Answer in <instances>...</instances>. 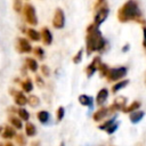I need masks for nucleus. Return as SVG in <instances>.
Wrapping results in <instances>:
<instances>
[{
	"mask_svg": "<svg viewBox=\"0 0 146 146\" xmlns=\"http://www.w3.org/2000/svg\"><path fill=\"white\" fill-rule=\"evenodd\" d=\"M127 72H128V68L125 66L112 67V68H110L107 75H106V79L108 82H116V81L122 80L127 75Z\"/></svg>",
	"mask_w": 146,
	"mask_h": 146,
	"instance_id": "nucleus-4",
	"label": "nucleus"
},
{
	"mask_svg": "<svg viewBox=\"0 0 146 146\" xmlns=\"http://www.w3.org/2000/svg\"><path fill=\"white\" fill-rule=\"evenodd\" d=\"M140 106H141V104H140V102L139 100H133L130 105H128V106H125L123 110H122V112L123 113H132V112H135V111H137V110H139L140 108Z\"/></svg>",
	"mask_w": 146,
	"mask_h": 146,
	"instance_id": "nucleus-23",
	"label": "nucleus"
},
{
	"mask_svg": "<svg viewBox=\"0 0 146 146\" xmlns=\"http://www.w3.org/2000/svg\"><path fill=\"white\" fill-rule=\"evenodd\" d=\"M114 122H115V117H112V119H110V120H106V121H105V122H103L102 124H99V127H98V128H99L100 130H106V129H107V128H110Z\"/></svg>",
	"mask_w": 146,
	"mask_h": 146,
	"instance_id": "nucleus-30",
	"label": "nucleus"
},
{
	"mask_svg": "<svg viewBox=\"0 0 146 146\" xmlns=\"http://www.w3.org/2000/svg\"><path fill=\"white\" fill-rule=\"evenodd\" d=\"M25 33H26L27 38H29L31 41H35V42H38V41L41 40V34H40V32L36 31V30L33 29V27H29V29H26V30H25Z\"/></svg>",
	"mask_w": 146,
	"mask_h": 146,
	"instance_id": "nucleus-15",
	"label": "nucleus"
},
{
	"mask_svg": "<svg viewBox=\"0 0 146 146\" xmlns=\"http://www.w3.org/2000/svg\"><path fill=\"white\" fill-rule=\"evenodd\" d=\"M143 33H144V39H143V46L146 48V25L143 27Z\"/></svg>",
	"mask_w": 146,
	"mask_h": 146,
	"instance_id": "nucleus-37",
	"label": "nucleus"
},
{
	"mask_svg": "<svg viewBox=\"0 0 146 146\" xmlns=\"http://www.w3.org/2000/svg\"><path fill=\"white\" fill-rule=\"evenodd\" d=\"M34 80H35V83H36V87L38 88H43L44 87V84H46V82H44V80L42 79V76L41 75H35V78H34Z\"/></svg>",
	"mask_w": 146,
	"mask_h": 146,
	"instance_id": "nucleus-34",
	"label": "nucleus"
},
{
	"mask_svg": "<svg viewBox=\"0 0 146 146\" xmlns=\"http://www.w3.org/2000/svg\"><path fill=\"white\" fill-rule=\"evenodd\" d=\"M144 115H145L144 111L137 110V111H135V112L130 113V116H129L130 122H131V123H138L139 121H141V119L144 117Z\"/></svg>",
	"mask_w": 146,
	"mask_h": 146,
	"instance_id": "nucleus-20",
	"label": "nucleus"
},
{
	"mask_svg": "<svg viewBox=\"0 0 146 146\" xmlns=\"http://www.w3.org/2000/svg\"><path fill=\"white\" fill-rule=\"evenodd\" d=\"M107 97H108V89L102 88V89L97 92V96H96V104L99 105V106H103V104L107 100Z\"/></svg>",
	"mask_w": 146,
	"mask_h": 146,
	"instance_id": "nucleus-13",
	"label": "nucleus"
},
{
	"mask_svg": "<svg viewBox=\"0 0 146 146\" xmlns=\"http://www.w3.org/2000/svg\"><path fill=\"white\" fill-rule=\"evenodd\" d=\"M65 25V14L64 10L62 8H56L54 11V16H52V26L57 30L63 29Z\"/></svg>",
	"mask_w": 146,
	"mask_h": 146,
	"instance_id": "nucleus-5",
	"label": "nucleus"
},
{
	"mask_svg": "<svg viewBox=\"0 0 146 146\" xmlns=\"http://www.w3.org/2000/svg\"><path fill=\"white\" fill-rule=\"evenodd\" d=\"M23 2H22V0H14V5H13V8H14V10L16 11V13H21L22 11V9H23Z\"/></svg>",
	"mask_w": 146,
	"mask_h": 146,
	"instance_id": "nucleus-33",
	"label": "nucleus"
},
{
	"mask_svg": "<svg viewBox=\"0 0 146 146\" xmlns=\"http://www.w3.org/2000/svg\"><path fill=\"white\" fill-rule=\"evenodd\" d=\"M59 146H65V144H64V141H62V143L59 144Z\"/></svg>",
	"mask_w": 146,
	"mask_h": 146,
	"instance_id": "nucleus-42",
	"label": "nucleus"
},
{
	"mask_svg": "<svg viewBox=\"0 0 146 146\" xmlns=\"http://www.w3.org/2000/svg\"><path fill=\"white\" fill-rule=\"evenodd\" d=\"M117 19L121 23H127L130 21L143 22L141 19V11L139 9L138 2L136 0H128L125 1L120 9L117 10Z\"/></svg>",
	"mask_w": 146,
	"mask_h": 146,
	"instance_id": "nucleus-2",
	"label": "nucleus"
},
{
	"mask_svg": "<svg viewBox=\"0 0 146 146\" xmlns=\"http://www.w3.org/2000/svg\"><path fill=\"white\" fill-rule=\"evenodd\" d=\"M64 115H65V108L64 106H59L56 111V117H57V121H62L64 119Z\"/></svg>",
	"mask_w": 146,
	"mask_h": 146,
	"instance_id": "nucleus-32",
	"label": "nucleus"
},
{
	"mask_svg": "<svg viewBox=\"0 0 146 146\" xmlns=\"http://www.w3.org/2000/svg\"><path fill=\"white\" fill-rule=\"evenodd\" d=\"M22 13H23V17L25 19V22L31 25V26H35L38 24V16H36V11H35V8L32 3H25L23 6V9H22Z\"/></svg>",
	"mask_w": 146,
	"mask_h": 146,
	"instance_id": "nucleus-3",
	"label": "nucleus"
},
{
	"mask_svg": "<svg viewBox=\"0 0 146 146\" xmlns=\"http://www.w3.org/2000/svg\"><path fill=\"white\" fill-rule=\"evenodd\" d=\"M108 114H110V112H108V107L100 106V107L92 114V120H94L95 122H100V121H103Z\"/></svg>",
	"mask_w": 146,
	"mask_h": 146,
	"instance_id": "nucleus-10",
	"label": "nucleus"
},
{
	"mask_svg": "<svg viewBox=\"0 0 146 146\" xmlns=\"http://www.w3.org/2000/svg\"><path fill=\"white\" fill-rule=\"evenodd\" d=\"M100 63H102L100 57L99 56H95L94 59L91 60V63H89V65L86 67V74H87L88 78H91L96 73V71H98V66H99Z\"/></svg>",
	"mask_w": 146,
	"mask_h": 146,
	"instance_id": "nucleus-9",
	"label": "nucleus"
},
{
	"mask_svg": "<svg viewBox=\"0 0 146 146\" xmlns=\"http://www.w3.org/2000/svg\"><path fill=\"white\" fill-rule=\"evenodd\" d=\"M41 73H42V75L43 76H46V78H48V76H50V68H49V66L48 65H46V64H43L42 66H41Z\"/></svg>",
	"mask_w": 146,
	"mask_h": 146,
	"instance_id": "nucleus-35",
	"label": "nucleus"
},
{
	"mask_svg": "<svg viewBox=\"0 0 146 146\" xmlns=\"http://www.w3.org/2000/svg\"><path fill=\"white\" fill-rule=\"evenodd\" d=\"M8 120H9L10 125H11L13 128H15L16 130H22V129L24 128V125H23V121H22L18 116L10 115V116L8 117Z\"/></svg>",
	"mask_w": 146,
	"mask_h": 146,
	"instance_id": "nucleus-18",
	"label": "nucleus"
},
{
	"mask_svg": "<svg viewBox=\"0 0 146 146\" xmlns=\"http://www.w3.org/2000/svg\"><path fill=\"white\" fill-rule=\"evenodd\" d=\"M36 117H38V120H39L40 123L46 124V123L49 122L50 114H49V112H47L46 110H41V111H39V112L36 113Z\"/></svg>",
	"mask_w": 146,
	"mask_h": 146,
	"instance_id": "nucleus-21",
	"label": "nucleus"
},
{
	"mask_svg": "<svg viewBox=\"0 0 146 146\" xmlns=\"http://www.w3.org/2000/svg\"><path fill=\"white\" fill-rule=\"evenodd\" d=\"M14 103L19 107H24L27 104V97L23 91H16L14 95Z\"/></svg>",
	"mask_w": 146,
	"mask_h": 146,
	"instance_id": "nucleus-12",
	"label": "nucleus"
},
{
	"mask_svg": "<svg viewBox=\"0 0 146 146\" xmlns=\"http://www.w3.org/2000/svg\"><path fill=\"white\" fill-rule=\"evenodd\" d=\"M25 67L29 68L31 72L35 73L39 68V64H38V60L33 57H26L25 58Z\"/></svg>",
	"mask_w": 146,
	"mask_h": 146,
	"instance_id": "nucleus-16",
	"label": "nucleus"
},
{
	"mask_svg": "<svg viewBox=\"0 0 146 146\" xmlns=\"http://www.w3.org/2000/svg\"><path fill=\"white\" fill-rule=\"evenodd\" d=\"M21 86H22L23 92L30 94V92L33 90V81H32L30 78H26L24 81H22V82H21Z\"/></svg>",
	"mask_w": 146,
	"mask_h": 146,
	"instance_id": "nucleus-22",
	"label": "nucleus"
},
{
	"mask_svg": "<svg viewBox=\"0 0 146 146\" xmlns=\"http://www.w3.org/2000/svg\"><path fill=\"white\" fill-rule=\"evenodd\" d=\"M1 136L3 139H13L16 136V129L11 125H5L1 132Z\"/></svg>",
	"mask_w": 146,
	"mask_h": 146,
	"instance_id": "nucleus-14",
	"label": "nucleus"
},
{
	"mask_svg": "<svg viewBox=\"0 0 146 146\" xmlns=\"http://www.w3.org/2000/svg\"><path fill=\"white\" fill-rule=\"evenodd\" d=\"M78 102L80 103V105L82 106H87V107H91L92 104H94V98L89 95H86V94H82L78 97Z\"/></svg>",
	"mask_w": 146,
	"mask_h": 146,
	"instance_id": "nucleus-17",
	"label": "nucleus"
},
{
	"mask_svg": "<svg viewBox=\"0 0 146 146\" xmlns=\"http://www.w3.org/2000/svg\"><path fill=\"white\" fill-rule=\"evenodd\" d=\"M0 146H3V144H2V143H0Z\"/></svg>",
	"mask_w": 146,
	"mask_h": 146,
	"instance_id": "nucleus-44",
	"label": "nucleus"
},
{
	"mask_svg": "<svg viewBox=\"0 0 146 146\" xmlns=\"http://www.w3.org/2000/svg\"><path fill=\"white\" fill-rule=\"evenodd\" d=\"M117 127H119V124H117L116 122H114V123H113V124H112V125H111L110 128H107V129H106L105 131H106V132H107L108 135H112V133H114V132L116 131Z\"/></svg>",
	"mask_w": 146,
	"mask_h": 146,
	"instance_id": "nucleus-36",
	"label": "nucleus"
},
{
	"mask_svg": "<svg viewBox=\"0 0 146 146\" xmlns=\"http://www.w3.org/2000/svg\"><path fill=\"white\" fill-rule=\"evenodd\" d=\"M3 146H16V145H15V144H13L11 141H7V143H6Z\"/></svg>",
	"mask_w": 146,
	"mask_h": 146,
	"instance_id": "nucleus-39",
	"label": "nucleus"
},
{
	"mask_svg": "<svg viewBox=\"0 0 146 146\" xmlns=\"http://www.w3.org/2000/svg\"><path fill=\"white\" fill-rule=\"evenodd\" d=\"M82 55H83V49L81 48V49H79L78 52L73 56V58H72L73 63H74V64H79V63L82 60Z\"/></svg>",
	"mask_w": 146,
	"mask_h": 146,
	"instance_id": "nucleus-31",
	"label": "nucleus"
},
{
	"mask_svg": "<svg viewBox=\"0 0 146 146\" xmlns=\"http://www.w3.org/2000/svg\"><path fill=\"white\" fill-rule=\"evenodd\" d=\"M99 26L91 23L87 27V36H86V51L87 55H91L95 51H103L106 47V40L103 36Z\"/></svg>",
	"mask_w": 146,
	"mask_h": 146,
	"instance_id": "nucleus-1",
	"label": "nucleus"
},
{
	"mask_svg": "<svg viewBox=\"0 0 146 146\" xmlns=\"http://www.w3.org/2000/svg\"><path fill=\"white\" fill-rule=\"evenodd\" d=\"M125 106H127V98L123 97V96H120V97L114 99L113 104L108 107V112L114 113V112H117V111H122Z\"/></svg>",
	"mask_w": 146,
	"mask_h": 146,
	"instance_id": "nucleus-8",
	"label": "nucleus"
},
{
	"mask_svg": "<svg viewBox=\"0 0 146 146\" xmlns=\"http://www.w3.org/2000/svg\"><path fill=\"white\" fill-rule=\"evenodd\" d=\"M21 82H22V81H21V79H19V78H18V79H17V78L15 79V83H21Z\"/></svg>",
	"mask_w": 146,
	"mask_h": 146,
	"instance_id": "nucleus-41",
	"label": "nucleus"
},
{
	"mask_svg": "<svg viewBox=\"0 0 146 146\" xmlns=\"http://www.w3.org/2000/svg\"><path fill=\"white\" fill-rule=\"evenodd\" d=\"M17 116L22 120V121H26L29 122L30 120V113L25 107H18L17 108Z\"/></svg>",
	"mask_w": 146,
	"mask_h": 146,
	"instance_id": "nucleus-25",
	"label": "nucleus"
},
{
	"mask_svg": "<svg viewBox=\"0 0 146 146\" xmlns=\"http://www.w3.org/2000/svg\"><path fill=\"white\" fill-rule=\"evenodd\" d=\"M16 49L21 54H29L33 50L31 42L26 38H17L16 40Z\"/></svg>",
	"mask_w": 146,
	"mask_h": 146,
	"instance_id": "nucleus-7",
	"label": "nucleus"
},
{
	"mask_svg": "<svg viewBox=\"0 0 146 146\" xmlns=\"http://www.w3.org/2000/svg\"><path fill=\"white\" fill-rule=\"evenodd\" d=\"M145 86H146V73H145Z\"/></svg>",
	"mask_w": 146,
	"mask_h": 146,
	"instance_id": "nucleus-43",
	"label": "nucleus"
},
{
	"mask_svg": "<svg viewBox=\"0 0 146 146\" xmlns=\"http://www.w3.org/2000/svg\"><path fill=\"white\" fill-rule=\"evenodd\" d=\"M128 83H129V80H127V79H124V80H120V81H116V82H114V84L112 86L111 91H112L113 94H116V92H117V91H120L121 89L125 88V87L128 86Z\"/></svg>",
	"mask_w": 146,
	"mask_h": 146,
	"instance_id": "nucleus-19",
	"label": "nucleus"
},
{
	"mask_svg": "<svg viewBox=\"0 0 146 146\" xmlns=\"http://www.w3.org/2000/svg\"><path fill=\"white\" fill-rule=\"evenodd\" d=\"M40 34H41V40H42L44 46H50L52 43V39H54L52 38V33L47 26L42 27V30L40 31Z\"/></svg>",
	"mask_w": 146,
	"mask_h": 146,
	"instance_id": "nucleus-11",
	"label": "nucleus"
},
{
	"mask_svg": "<svg viewBox=\"0 0 146 146\" xmlns=\"http://www.w3.org/2000/svg\"><path fill=\"white\" fill-rule=\"evenodd\" d=\"M128 49H129V44H125V47H124V48H123L122 50H123V51H127Z\"/></svg>",
	"mask_w": 146,
	"mask_h": 146,
	"instance_id": "nucleus-40",
	"label": "nucleus"
},
{
	"mask_svg": "<svg viewBox=\"0 0 146 146\" xmlns=\"http://www.w3.org/2000/svg\"><path fill=\"white\" fill-rule=\"evenodd\" d=\"M108 71H110L108 65L102 62V63L99 64V66H98V72H99V75H100L102 78H106V75H107Z\"/></svg>",
	"mask_w": 146,
	"mask_h": 146,
	"instance_id": "nucleus-27",
	"label": "nucleus"
},
{
	"mask_svg": "<svg viewBox=\"0 0 146 146\" xmlns=\"http://www.w3.org/2000/svg\"><path fill=\"white\" fill-rule=\"evenodd\" d=\"M33 54L36 56V58L39 59V60H43L44 59V50H43V48L42 47H35V48H33Z\"/></svg>",
	"mask_w": 146,
	"mask_h": 146,
	"instance_id": "nucleus-28",
	"label": "nucleus"
},
{
	"mask_svg": "<svg viewBox=\"0 0 146 146\" xmlns=\"http://www.w3.org/2000/svg\"><path fill=\"white\" fill-rule=\"evenodd\" d=\"M15 140H16V144L18 145V146H26V137H25V135H23V133H16V136H15Z\"/></svg>",
	"mask_w": 146,
	"mask_h": 146,
	"instance_id": "nucleus-29",
	"label": "nucleus"
},
{
	"mask_svg": "<svg viewBox=\"0 0 146 146\" xmlns=\"http://www.w3.org/2000/svg\"><path fill=\"white\" fill-rule=\"evenodd\" d=\"M24 129H25V136H27V137H34L36 135V128L31 122H27L25 124Z\"/></svg>",
	"mask_w": 146,
	"mask_h": 146,
	"instance_id": "nucleus-24",
	"label": "nucleus"
},
{
	"mask_svg": "<svg viewBox=\"0 0 146 146\" xmlns=\"http://www.w3.org/2000/svg\"><path fill=\"white\" fill-rule=\"evenodd\" d=\"M31 146H41V143H40V140H34L31 143Z\"/></svg>",
	"mask_w": 146,
	"mask_h": 146,
	"instance_id": "nucleus-38",
	"label": "nucleus"
},
{
	"mask_svg": "<svg viewBox=\"0 0 146 146\" xmlns=\"http://www.w3.org/2000/svg\"><path fill=\"white\" fill-rule=\"evenodd\" d=\"M108 14H110V9H108L107 6H102V7H99L98 10H97L96 14H95V17H94V24L97 25V26H99L102 23L105 22V19L107 18Z\"/></svg>",
	"mask_w": 146,
	"mask_h": 146,
	"instance_id": "nucleus-6",
	"label": "nucleus"
},
{
	"mask_svg": "<svg viewBox=\"0 0 146 146\" xmlns=\"http://www.w3.org/2000/svg\"><path fill=\"white\" fill-rule=\"evenodd\" d=\"M27 104L31 107H36V106L40 105V98L36 95H30L27 97Z\"/></svg>",
	"mask_w": 146,
	"mask_h": 146,
	"instance_id": "nucleus-26",
	"label": "nucleus"
}]
</instances>
